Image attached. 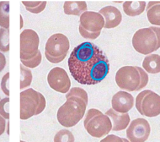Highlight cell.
<instances>
[{
	"label": "cell",
	"mask_w": 160,
	"mask_h": 142,
	"mask_svg": "<svg viewBox=\"0 0 160 142\" xmlns=\"http://www.w3.org/2000/svg\"><path fill=\"white\" fill-rule=\"evenodd\" d=\"M69 71L75 81L92 86L101 82L110 72V63L104 52L94 43L78 45L69 56Z\"/></svg>",
	"instance_id": "6da1fadb"
},
{
	"label": "cell",
	"mask_w": 160,
	"mask_h": 142,
	"mask_svg": "<svg viewBox=\"0 0 160 142\" xmlns=\"http://www.w3.org/2000/svg\"><path fill=\"white\" fill-rule=\"evenodd\" d=\"M66 99V103L58 109L57 117L61 125L70 128L84 116L88 103V94L80 87H73L67 93Z\"/></svg>",
	"instance_id": "7a4b0ae2"
},
{
	"label": "cell",
	"mask_w": 160,
	"mask_h": 142,
	"mask_svg": "<svg viewBox=\"0 0 160 142\" xmlns=\"http://www.w3.org/2000/svg\"><path fill=\"white\" fill-rule=\"evenodd\" d=\"M148 75L138 66H124L116 74V82L121 89L127 92L141 91L148 83Z\"/></svg>",
	"instance_id": "3957f363"
},
{
	"label": "cell",
	"mask_w": 160,
	"mask_h": 142,
	"mask_svg": "<svg viewBox=\"0 0 160 142\" xmlns=\"http://www.w3.org/2000/svg\"><path fill=\"white\" fill-rule=\"evenodd\" d=\"M132 46L138 53L149 55L160 47L159 26L142 28L135 32L132 37Z\"/></svg>",
	"instance_id": "277c9868"
},
{
	"label": "cell",
	"mask_w": 160,
	"mask_h": 142,
	"mask_svg": "<svg viewBox=\"0 0 160 142\" xmlns=\"http://www.w3.org/2000/svg\"><path fill=\"white\" fill-rule=\"evenodd\" d=\"M44 96L34 89H26L20 93V119L26 120L42 113L46 108Z\"/></svg>",
	"instance_id": "5b68a950"
},
{
	"label": "cell",
	"mask_w": 160,
	"mask_h": 142,
	"mask_svg": "<svg viewBox=\"0 0 160 142\" xmlns=\"http://www.w3.org/2000/svg\"><path fill=\"white\" fill-rule=\"evenodd\" d=\"M83 126L88 134L95 138L106 136L112 129L110 118L95 108L89 109L86 113Z\"/></svg>",
	"instance_id": "8992f818"
},
{
	"label": "cell",
	"mask_w": 160,
	"mask_h": 142,
	"mask_svg": "<svg viewBox=\"0 0 160 142\" xmlns=\"http://www.w3.org/2000/svg\"><path fill=\"white\" fill-rule=\"evenodd\" d=\"M70 48L68 38L62 33L52 35L45 47V56L52 64H58L66 58Z\"/></svg>",
	"instance_id": "52a82bcc"
},
{
	"label": "cell",
	"mask_w": 160,
	"mask_h": 142,
	"mask_svg": "<svg viewBox=\"0 0 160 142\" xmlns=\"http://www.w3.org/2000/svg\"><path fill=\"white\" fill-rule=\"evenodd\" d=\"M105 20L99 12L86 11L80 15L79 33L83 38L94 40L101 33Z\"/></svg>",
	"instance_id": "ba28073f"
},
{
	"label": "cell",
	"mask_w": 160,
	"mask_h": 142,
	"mask_svg": "<svg viewBox=\"0 0 160 142\" xmlns=\"http://www.w3.org/2000/svg\"><path fill=\"white\" fill-rule=\"evenodd\" d=\"M136 108L142 116L157 117L160 113V97L150 90L140 92L136 97Z\"/></svg>",
	"instance_id": "9c48e42d"
},
{
	"label": "cell",
	"mask_w": 160,
	"mask_h": 142,
	"mask_svg": "<svg viewBox=\"0 0 160 142\" xmlns=\"http://www.w3.org/2000/svg\"><path fill=\"white\" fill-rule=\"evenodd\" d=\"M40 38L31 29H26L20 34V60L33 59L38 53Z\"/></svg>",
	"instance_id": "30bf717a"
},
{
	"label": "cell",
	"mask_w": 160,
	"mask_h": 142,
	"mask_svg": "<svg viewBox=\"0 0 160 142\" xmlns=\"http://www.w3.org/2000/svg\"><path fill=\"white\" fill-rule=\"evenodd\" d=\"M47 82L52 89L60 93H68L71 89V81L68 73L61 67H55L50 70Z\"/></svg>",
	"instance_id": "8fae6325"
},
{
	"label": "cell",
	"mask_w": 160,
	"mask_h": 142,
	"mask_svg": "<svg viewBox=\"0 0 160 142\" xmlns=\"http://www.w3.org/2000/svg\"><path fill=\"white\" fill-rule=\"evenodd\" d=\"M151 132L149 123L144 118H138L130 123L127 129V136L129 142H145Z\"/></svg>",
	"instance_id": "7c38bea8"
},
{
	"label": "cell",
	"mask_w": 160,
	"mask_h": 142,
	"mask_svg": "<svg viewBox=\"0 0 160 142\" xmlns=\"http://www.w3.org/2000/svg\"><path fill=\"white\" fill-rule=\"evenodd\" d=\"M111 105L114 111L119 113H127L134 106V97L127 92H118L114 95Z\"/></svg>",
	"instance_id": "4fadbf2b"
},
{
	"label": "cell",
	"mask_w": 160,
	"mask_h": 142,
	"mask_svg": "<svg viewBox=\"0 0 160 142\" xmlns=\"http://www.w3.org/2000/svg\"><path fill=\"white\" fill-rule=\"evenodd\" d=\"M105 20L104 28L112 29L118 26L122 20V15L118 8L114 6L109 5L102 8L99 12Z\"/></svg>",
	"instance_id": "5bb4252c"
},
{
	"label": "cell",
	"mask_w": 160,
	"mask_h": 142,
	"mask_svg": "<svg viewBox=\"0 0 160 142\" xmlns=\"http://www.w3.org/2000/svg\"><path fill=\"white\" fill-rule=\"evenodd\" d=\"M105 115H107L110 118L112 124L111 130L113 131H121L126 129L127 126L129 125L131 122V118L128 113H119L117 112L114 111L113 109H109Z\"/></svg>",
	"instance_id": "9a60e30c"
},
{
	"label": "cell",
	"mask_w": 160,
	"mask_h": 142,
	"mask_svg": "<svg viewBox=\"0 0 160 142\" xmlns=\"http://www.w3.org/2000/svg\"><path fill=\"white\" fill-rule=\"evenodd\" d=\"M64 13L68 15H77L87 11V3L84 1H66L63 5Z\"/></svg>",
	"instance_id": "2e32d148"
},
{
	"label": "cell",
	"mask_w": 160,
	"mask_h": 142,
	"mask_svg": "<svg viewBox=\"0 0 160 142\" xmlns=\"http://www.w3.org/2000/svg\"><path fill=\"white\" fill-rule=\"evenodd\" d=\"M146 8L144 1H126L123 3V10L128 16H137L143 13Z\"/></svg>",
	"instance_id": "e0dca14e"
},
{
	"label": "cell",
	"mask_w": 160,
	"mask_h": 142,
	"mask_svg": "<svg viewBox=\"0 0 160 142\" xmlns=\"http://www.w3.org/2000/svg\"><path fill=\"white\" fill-rule=\"evenodd\" d=\"M144 71L149 74H158L160 72V57L158 54H149L142 62Z\"/></svg>",
	"instance_id": "ac0fdd59"
},
{
	"label": "cell",
	"mask_w": 160,
	"mask_h": 142,
	"mask_svg": "<svg viewBox=\"0 0 160 142\" xmlns=\"http://www.w3.org/2000/svg\"><path fill=\"white\" fill-rule=\"evenodd\" d=\"M148 20L151 24L157 26L160 25V2L151 1L148 4L147 8Z\"/></svg>",
	"instance_id": "d6986e66"
},
{
	"label": "cell",
	"mask_w": 160,
	"mask_h": 142,
	"mask_svg": "<svg viewBox=\"0 0 160 142\" xmlns=\"http://www.w3.org/2000/svg\"><path fill=\"white\" fill-rule=\"evenodd\" d=\"M0 26L8 30L9 28V2H0Z\"/></svg>",
	"instance_id": "ffe728a7"
},
{
	"label": "cell",
	"mask_w": 160,
	"mask_h": 142,
	"mask_svg": "<svg viewBox=\"0 0 160 142\" xmlns=\"http://www.w3.org/2000/svg\"><path fill=\"white\" fill-rule=\"evenodd\" d=\"M22 3L25 6L28 11L32 14H40L42 12L47 6L46 1H36V2H25L23 1Z\"/></svg>",
	"instance_id": "44dd1931"
},
{
	"label": "cell",
	"mask_w": 160,
	"mask_h": 142,
	"mask_svg": "<svg viewBox=\"0 0 160 142\" xmlns=\"http://www.w3.org/2000/svg\"><path fill=\"white\" fill-rule=\"evenodd\" d=\"M20 89H25L31 86L32 81V73L31 70L25 67L24 65H20Z\"/></svg>",
	"instance_id": "7402d4cb"
},
{
	"label": "cell",
	"mask_w": 160,
	"mask_h": 142,
	"mask_svg": "<svg viewBox=\"0 0 160 142\" xmlns=\"http://www.w3.org/2000/svg\"><path fill=\"white\" fill-rule=\"evenodd\" d=\"M9 51V31L0 28V53Z\"/></svg>",
	"instance_id": "603a6c76"
},
{
	"label": "cell",
	"mask_w": 160,
	"mask_h": 142,
	"mask_svg": "<svg viewBox=\"0 0 160 142\" xmlns=\"http://www.w3.org/2000/svg\"><path fill=\"white\" fill-rule=\"evenodd\" d=\"M54 142H74V136L68 129H61L55 134Z\"/></svg>",
	"instance_id": "cb8c5ba5"
},
{
	"label": "cell",
	"mask_w": 160,
	"mask_h": 142,
	"mask_svg": "<svg viewBox=\"0 0 160 142\" xmlns=\"http://www.w3.org/2000/svg\"><path fill=\"white\" fill-rule=\"evenodd\" d=\"M42 55L41 51L39 50L37 54H36L33 59H29V60H21L22 65H24L26 68H31V69H35L37 66L40 65V64L42 63Z\"/></svg>",
	"instance_id": "d4e9b609"
},
{
	"label": "cell",
	"mask_w": 160,
	"mask_h": 142,
	"mask_svg": "<svg viewBox=\"0 0 160 142\" xmlns=\"http://www.w3.org/2000/svg\"><path fill=\"white\" fill-rule=\"evenodd\" d=\"M8 106H9V98L5 97L0 101V116L4 118H9V112H8Z\"/></svg>",
	"instance_id": "484cf974"
},
{
	"label": "cell",
	"mask_w": 160,
	"mask_h": 142,
	"mask_svg": "<svg viewBox=\"0 0 160 142\" xmlns=\"http://www.w3.org/2000/svg\"><path fill=\"white\" fill-rule=\"evenodd\" d=\"M8 79H9V73H6L5 75H3L1 81V89L3 92V93L6 96H9V90H8Z\"/></svg>",
	"instance_id": "4316f807"
},
{
	"label": "cell",
	"mask_w": 160,
	"mask_h": 142,
	"mask_svg": "<svg viewBox=\"0 0 160 142\" xmlns=\"http://www.w3.org/2000/svg\"><path fill=\"white\" fill-rule=\"evenodd\" d=\"M100 142H124L123 138L115 135V134H108L107 136L100 140Z\"/></svg>",
	"instance_id": "83f0119b"
},
{
	"label": "cell",
	"mask_w": 160,
	"mask_h": 142,
	"mask_svg": "<svg viewBox=\"0 0 160 142\" xmlns=\"http://www.w3.org/2000/svg\"><path fill=\"white\" fill-rule=\"evenodd\" d=\"M5 119L2 116H0V136L4 133V131H5Z\"/></svg>",
	"instance_id": "f1b7e54d"
},
{
	"label": "cell",
	"mask_w": 160,
	"mask_h": 142,
	"mask_svg": "<svg viewBox=\"0 0 160 142\" xmlns=\"http://www.w3.org/2000/svg\"><path fill=\"white\" fill-rule=\"evenodd\" d=\"M6 65V58L3 53H0V72L3 71Z\"/></svg>",
	"instance_id": "f546056e"
},
{
	"label": "cell",
	"mask_w": 160,
	"mask_h": 142,
	"mask_svg": "<svg viewBox=\"0 0 160 142\" xmlns=\"http://www.w3.org/2000/svg\"><path fill=\"white\" fill-rule=\"evenodd\" d=\"M23 27V18L22 16L20 15V28Z\"/></svg>",
	"instance_id": "4dcf8cb0"
},
{
	"label": "cell",
	"mask_w": 160,
	"mask_h": 142,
	"mask_svg": "<svg viewBox=\"0 0 160 142\" xmlns=\"http://www.w3.org/2000/svg\"><path fill=\"white\" fill-rule=\"evenodd\" d=\"M123 141H124V142H129V140H128V139H124V138H123Z\"/></svg>",
	"instance_id": "1f68e13d"
},
{
	"label": "cell",
	"mask_w": 160,
	"mask_h": 142,
	"mask_svg": "<svg viewBox=\"0 0 160 142\" xmlns=\"http://www.w3.org/2000/svg\"><path fill=\"white\" fill-rule=\"evenodd\" d=\"M20 142H25V141H24V140H20Z\"/></svg>",
	"instance_id": "d6a6232c"
}]
</instances>
